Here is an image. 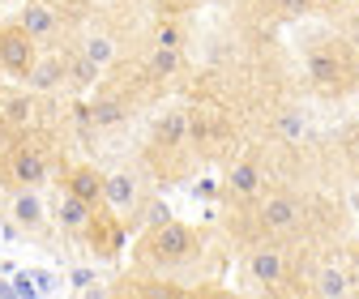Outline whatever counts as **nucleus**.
<instances>
[{"label":"nucleus","mask_w":359,"mask_h":299,"mask_svg":"<svg viewBox=\"0 0 359 299\" xmlns=\"http://www.w3.org/2000/svg\"><path fill=\"white\" fill-rule=\"evenodd\" d=\"M13 141H18V133H13V128H9L5 120H0V158H5V154L13 150Z\"/></svg>","instance_id":"nucleus-25"},{"label":"nucleus","mask_w":359,"mask_h":299,"mask_svg":"<svg viewBox=\"0 0 359 299\" xmlns=\"http://www.w3.org/2000/svg\"><path fill=\"white\" fill-rule=\"evenodd\" d=\"M52 5H56V9H73V5H77V0H52Z\"/></svg>","instance_id":"nucleus-28"},{"label":"nucleus","mask_w":359,"mask_h":299,"mask_svg":"<svg viewBox=\"0 0 359 299\" xmlns=\"http://www.w3.org/2000/svg\"><path fill=\"white\" fill-rule=\"evenodd\" d=\"M39 107H34V99L30 95H22V90H0V120H5L13 133H26V128H34V116Z\"/></svg>","instance_id":"nucleus-14"},{"label":"nucleus","mask_w":359,"mask_h":299,"mask_svg":"<svg viewBox=\"0 0 359 299\" xmlns=\"http://www.w3.org/2000/svg\"><path fill=\"white\" fill-rule=\"evenodd\" d=\"M90 120H95V128H111V124H124L128 120V99L124 95H103L90 103Z\"/></svg>","instance_id":"nucleus-19"},{"label":"nucleus","mask_w":359,"mask_h":299,"mask_svg":"<svg viewBox=\"0 0 359 299\" xmlns=\"http://www.w3.org/2000/svg\"><path fill=\"white\" fill-rule=\"evenodd\" d=\"M90 209L81 197H73V193H60V201L52 205V218H56V227L65 231V235H73V239H81V231L90 227Z\"/></svg>","instance_id":"nucleus-12"},{"label":"nucleus","mask_w":359,"mask_h":299,"mask_svg":"<svg viewBox=\"0 0 359 299\" xmlns=\"http://www.w3.org/2000/svg\"><path fill=\"white\" fill-rule=\"evenodd\" d=\"M0 22H5V18H0Z\"/></svg>","instance_id":"nucleus-32"},{"label":"nucleus","mask_w":359,"mask_h":299,"mask_svg":"<svg viewBox=\"0 0 359 299\" xmlns=\"http://www.w3.org/2000/svg\"><path fill=\"white\" fill-rule=\"evenodd\" d=\"M351 291H355V274H346L342 265H325L312 278V295H321V299H342Z\"/></svg>","instance_id":"nucleus-16"},{"label":"nucleus","mask_w":359,"mask_h":299,"mask_svg":"<svg viewBox=\"0 0 359 299\" xmlns=\"http://www.w3.org/2000/svg\"><path fill=\"white\" fill-rule=\"evenodd\" d=\"M158 5H167V0H158Z\"/></svg>","instance_id":"nucleus-31"},{"label":"nucleus","mask_w":359,"mask_h":299,"mask_svg":"<svg viewBox=\"0 0 359 299\" xmlns=\"http://www.w3.org/2000/svg\"><path fill=\"white\" fill-rule=\"evenodd\" d=\"M154 48H184V30H180L171 18H163L154 26Z\"/></svg>","instance_id":"nucleus-23"},{"label":"nucleus","mask_w":359,"mask_h":299,"mask_svg":"<svg viewBox=\"0 0 359 299\" xmlns=\"http://www.w3.org/2000/svg\"><path fill=\"white\" fill-rule=\"evenodd\" d=\"M146 69H150V77L171 81V77H180V69H184V56H180V48H154Z\"/></svg>","instance_id":"nucleus-21"},{"label":"nucleus","mask_w":359,"mask_h":299,"mask_svg":"<svg viewBox=\"0 0 359 299\" xmlns=\"http://www.w3.org/2000/svg\"><path fill=\"white\" fill-rule=\"evenodd\" d=\"M48 218H52V209L43 205V197L34 188H18V197H13V223L26 235H39L43 227H48Z\"/></svg>","instance_id":"nucleus-11"},{"label":"nucleus","mask_w":359,"mask_h":299,"mask_svg":"<svg viewBox=\"0 0 359 299\" xmlns=\"http://www.w3.org/2000/svg\"><path fill=\"white\" fill-rule=\"evenodd\" d=\"M274 9H278L283 18H304V13L312 9V0H274Z\"/></svg>","instance_id":"nucleus-24"},{"label":"nucleus","mask_w":359,"mask_h":299,"mask_svg":"<svg viewBox=\"0 0 359 299\" xmlns=\"http://www.w3.org/2000/svg\"><path fill=\"white\" fill-rule=\"evenodd\" d=\"M274 128H278L283 141H299V137H304V111H299V107H283L278 120H274Z\"/></svg>","instance_id":"nucleus-22"},{"label":"nucleus","mask_w":359,"mask_h":299,"mask_svg":"<svg viewBox=\"0 0 359 299\" xmlns=\"http://www.w3.org/2000/svg\"><path fill=\"white\" fill-rule=\"evenodd\" d=\"M189 146V111H171L154 124V150H184Z\"/></svg>","instance_id":"nucleus-15"},{"label":"nucleus","mask_w":359,"mask_h":299,"mask_svg":"<svg viewBox=\"0 0 359 299\" xmlns=\"http://www.w3.org/2000/svg\"><path fill=\"white\" fill-rule=\"evenodd\" d=\"M26 85L34 95H56V90H69V69H65V52H52V56H34L30 73H26Z\"/></svg>","instance_id":"nucleus-9"},{"label":"nucleus","mask_w":359,"mask_h":299,"mask_svg":"<svg viewBox=\"0 0 359 299\" xmlns=\"http://www.w3.org/2000/svg\"><path fill=\"white\" fill-rule=\"evenodd\" d=\"M0 295H9V286H0Z\"/></svg>","instance_id":"nucleus-29"},{"label":"nucleus","mask_w":359,"mask_h":299,"mask_svg":"<svg viewBox=\"0 0 359 299\" xmlns=\"http://www.w3.org/2000/svg\"><path fill=\"white\" fill-rule=\"evenodd\" d=\"M65 69H69V90H90L103 77V69L81 52H65Z\"/></svg>","instance_id":"nucleus-18"},{"label":"nucleus","mask_w":359,"mask_h":299,"mask_svg":"<svg viewBox=\"0 0 359 299\" xmlns=\"http://www.w3.org/2000/svg\"><path fill=\"white\" fill-rule=\"evenodd\" d=\"M18 22H22V30L39 43V48H48V43L60 39V13H56L52 0H26Z\"/></svg>","instance_id":"nucleus-7"},{"label":"nucleus","mask_w":359,"mask_h":299,"mask_svg":"<svg viewBox=\"0 0 359 299\" xmlns=\"http://www.w3.org/2000/svg\"><path fill=\"white\" fill-rule=\"evenodd\" d=\"M137 201H142V193H137V176H128V171L103 176V205H107V209H116L120 218H124V214L137 209Z\"/></svg>","instance_id":"nucleus-10"},{"label":"nucleus","mask_w":359,"mask_h":299,"mask_svg":"<svg viewBox=\"0 0 359 299\" xmlns=\"http://www.w3.org/2000/svg\"><path fill=\"white\" fill-rule=\"evenodd\" d=\"M81 56H90L99 69H111L116 64V39L111 34H103V30H90L86 39H81V48H77Z\"/></svg>","instance_id":"nucleus-20"},{"label":"nucleus","mask_w":359,"mask_h":299,"mask_svg":"<svg viewBox=\"0 0 359 299\" xmlns=\"http://www.w3.org/2000/svg\"><path fill=\"white\" fill-rule=\"evenodd\" d=\"M60 184H65V193L81 197L90 209H99V205H103V171H99L95 162H69Z\"/></svg>","instance_id":"nucleus-8"},{"label":"nucleus","mask_w":359,"mask_h":299,"mask_svg":"<svg viewBox=\"0 0 359 299\" xmlns=\"http://www.w3.org/2000/svg\"><path fill=\"white\" fill-rule=\"evenodd\" d=\"M355 81H359V64H355Z\"/></svg>","instance_id":"nucleus-30"},{"label":"nucleus","mask_w":359,"mask_h":299,"mask_svg":"<svg viewBox=\"0 0 359 299\" xmlns=\"http://www.w3.org/2000/svg\"><path fill=\"white\" fill-rule=\"evenodd\" d=\"M346 43H355V48H359V9L346 18Z\"/></svg>","instance_id":"nucleus-26"},{"label":"nucleus","mask_w":359,"mask_h":299,"mask_svg":"<svg viewBox=\"0 0 359 299\" xmlns=\"http://www.w3.org/2000/svg\"><path fill=\"white\" fill-rule=\"evenodd\" d=\"M261 162L257 158H244V162H236L231 171H227V188L236 193V197H257L261 193Z\"/></svg>","instance_id":"nucleus-17"},{"label":"nucleus","mask_w":359,"mask_h":299,"mask_svg":"<svg viewBox=\"0 0 359 299\" xmlns=\"http://www.w3.org/2000/svg\"><path fill=\"white\" fill-rule=\"evenodd\" d=\"M124 218L116 209H107V205H99L95 214H90V227L81 231V244L99 256V261H116V256L124 252Z\"/></svg>","instance_id":"nucleus-3"},{"label":"nucleus","mask_w":359,"mask_h":299,"mask_svg":"<svg viewBox=\"0 0 359 299\" xmlns=\"http://www.w3.org/2000/svg\"><path fill=\"white\" fill-rule=\"evenodd\" d=\"M48 171H52V162L34 141H13V150L0 158V180L9 188H39L48 180Z\"/></svg>","instance_id":"nucleus-2"},{"label":"nucleus","mask_w":359,"mask_h":299,"mask_svg":"<svg viewBox=\"0 0 359 299\" xmlns=\"http://www.w3.org/2000/svg\"><path fill=\"white\" fill-rule=\"evenodd\" d=\"M193 252H197V231L184 227V223H175V218H163V223H150V231L142 235L137 265H146V270H175V265H184Z\"/></svg>","instance_id":"nucleus-1"},{"label":"nucleus","mask_w":359,"mask_h":299,"mask_svg":"<svg viewBox=\"0 0 359 299\" xmlns=\"http://www.w3.org/2000/svg\"><path fill=\"white\" fill-rule=\"evenodd\" d=\"M257 223H261L265 235H291L304 223V201L291 197V193H269L257 209Z\"/></svg>","instance_id":"nucleus-5"},{"label":"nucleus","mask_w":359,"mask_h":299,"mask_svg":"<svg viewBox=\"0 0 359 299\" xmlns=\"http://www.w3.org/2000/svg\"><path fill=\"white\" fill-rule=\"evenodd\" d=\"M346 73V64H342V52H334V48H312L308 52V77L321 85V90H334L338 85V77Z\"/></svg>","instance_id":"nucleus-13"},{"label":"nucleus","mask_w":359,"mask_h":299,"mask_svg":"<svg viewBox=\"0 0 359 299\" xmlns=\"http://www.w3.org/2000/svg\"><path fill=\"white\" fill-rule=\"evenodd\" d=\"M34 56H39V43L22 30V22H0V69H5L9 77L26 81Z\"/></svg>","instance_id":"nucleus-4"},{"label":"nucleus","mask_w":359,"mask_h":299,"mask_svg":"<svg viewBox=\"0 0 359 299\" xmlns=\"http://www.w3.org/2000/svg\"><path fill=\"white\" fill-rule=\"evenodd\" d=\"M244 274L257 291H283L287 282V256L278 248H252L248 261H244Z\"/></svg>","instance_id":"nucleus-6"},{"label":"nucleus","mask_w":359,"mask_h":299,"mask_svg":"<svg viewBox=\"0 0 359 299\" xmlns=\"http://www.w3.org/2000/svg\"><path fill=\"white\" fill-rule=\"evenodd\" d=\"M193 5H201V0H167V13H184V9H193Z\"/></svg>","instance_id":"nucleus-27"}]
</instances>
